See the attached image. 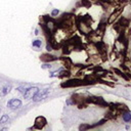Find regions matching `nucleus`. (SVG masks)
Listing matches in <instances>:
<instances>
[{"label": "nucleus", "instance_id": "f8f14e48", "mask_svg": "<svg viewBox=\"0 0 131 131\" xmlns=\"http://www.w3.org/2000/svg\"><path fill=\"white\" fill-rule=\"evenodd\" d=\"M58 12H59V11H58L57 9H53L52 12H51V14H52V15H56V14H58Z\"/></svg>", "mask_w": 131, "mask_h": 131}, {"label": "nucleus", "instance_id": "39448f33", "mask_svg": "<svg viewBox=\"0 0 131 131\" xmlns=\"http://www.w3.org/2000/svg\"><path fill=\"white\" fill-rule=\"evenodd\" d=\"M10 88H11V86L10 85H8V86H5L3 89H2V91L0 92V95L1 96H4V95H6L9 91H10Z\"/></svg>", "mask_w": 131, "mask_h": 131}, {"label": "nucleus", "instance_id": "2eb2a0df", "mask_svg": "<svg viewBox=\"0 0 131 131\" xmlns=\"http://www.w3.org/2000/svg\"><path fill=\"white\" fill-rule=\"evenodd\" d=\"M42 68H43V69H48V68H51V66H50V64H48V63H46V64L42 66Z\"/></svg>", "mask_w": 131, "mask_h": 131}, {"label": "nucleus", "instance_id": "0eeeda50", "mask_svg": "<svg viewBox=\"0 0 131 131\" xmlns=\"http://www.w3.org/2000/svg\"><path fill=\"white\" fill-rule=\"evenodd\" d=\"M8 121H9V117L7 115H3L0 119V124H2V125L6 124V123H8Z\"/></svg>", "mask_w": 131, "mask_h": 131}, {"label": "nucleus", "instance_id": "20e7f679", "mask_svg": "<svg viewBox=\"0 0 131 131\" xmlns=\"http://www.w3.org/2000/svg\"><path fill=\"white\" fill-rule=\"evenodd\" d=\"M42 60L44 61H50V60H55L56 57L55 56H52V55H48V54H43L42 57H41Z\"/></svg>", "mask_w": 131, "mask_h": 131}, {"label": "nucleus", "instance_id": "f257e3e1", "mask_svg": "<svg viewBox=\"0 0 131 131\" xmlns=\"http://www.w3.org/2000/svg\"><path fill=\"white\" fill-rule=\"evenodd\" d=\"M49 94H50L49 89H44V90H41V92L38 91V92L36 93V95L33 97V99H34V101H40V100L46 98Z\"/></svg>", "mask_w": 131, "mask_h": 131}, {"label": "nucleus", "instance_id": "9d476101", "mask_svg": "<svg viewBox=\"0 0 131 131\" xmlns=\"http://www.w3.org/2000/svg\"><path fill=\"white\" fill-rule=\"evenodd\" d=\"M17 90H18L19 92H25V91L27 90V87H25V86H21V87H18V88H17Z\"/></svg>", "mask_w": 131, "mask_h": 131}, {"label": "nucleus", "instance_id": "f03ea898", "mask_svg": "<svg viewBox=\"0 0 131 131\" xmlns=\"http://www.w3.org/2000/svg\"><path fill=\"white\" fill-rule=\"evenodd\" d=\"M39 91V89L37 87H30V88H27V90L24 92V97L26 99H30V98H33L36 93Z\"/></svg>", "mask_w": 131, "mask_h": 131}, {"label": "nucleus", "instance_id": "423d86ee", "mask_svg": "<svg viewBox=\"0 0 131 131\" xmlns=\"http://www.w3.org/2000/svg\"><path fill=\"white\" fill-rule=\"evenodd\" d=\"M123 120H124L125 122H130V121H131V113H130V112L124 113V114H123Z\"/></svg>", "mask_w": 131, "mask_h": 131}, {"label": "nucleus", "instance_id": "6e6552de", "mask_svg": "<svg viewBox=\"0 0 131 131\" xmlns=\"http://www.w3.org/2000/svg\"><path fill=\"white\" fill-rule=\"evenodd\" d=\"M32 45H33L34 47L39 48V47H41V45H42V41H41V40H39V39L34 40V41H33V43H32Z\"/></svg>", "mask_w": 131, "mask_h": 131}, {"label": "nucleus", "instance_id": "ddd939ff", "mask_svg": "<svg viewBox=\"0 0 131 131\" xmlns=\"http://www.w3.org/2000/svg\"><path fill=\"white\" fill-rule=\"evenodd\" d=\"M58 73L59 72H53L50 74V77H55V76H58Z\"/></svg>", "mask_w": 131, "mask_h": 131}, {"label": "nucleus", "instance_id": "dca6fc26", "mask_svg": "<svg viewBox=\"0 0 131 131\" xmlns=\"http://www.w3.org/2000/svg\"><path fill=\"white\" fill-rule=\"evenodd\" d=\"M38 34H39V33H38V30H36V31H35V35H38Z\"/></svg>", "mask_w": 131, "mask_h": 131}, {"label": "nucleus", "instance_id": "9b49d317", "mask_svg": "<svg viewBox=\"0 0 131 131\" xmlns=\"http://www.w3.org/2000/svg\"><path fill=\"white\" fill-rule=\"evenodd\" d=\"M87 128H90V126L89 125H81L80 126V130H85Z\"/></svg>", "mask_w": 131, "mask_h": 131}, {"label": "nucleus", "instance_id": "f3484780", "mask_svg": "<svg viewBox=\"0 0 131 131\" xmlns=\"http://www.w3.org/2000/svg\"><path fill=\"white\" fill-rule=\"evenodd\" d=\"M0 112H1V110H0Z\"/></svg>", "mask_w": 131, "mask_h": 131}, {"label": "nucleus", "instance_id": "7ed1b4c3", "mask_svg": "<svg viewBox=\"0 0 131 131\" xmlns=\"http://www.w3.org/2000/svg\"><path fill=\"white\" fill-rule=\"evenodd\" d=\"M8 107H10L11 110H16V108H19L21 106V101L19 99H16V98H13V99H10L7 103Z\"/></svg>", "mask_w": 131, "mask_h": 131}, {"label": "nucleus", "instance_id": "4468645a", "mask_svg": "<svg viewBox=\"0 0 131 131\" xmlns=\"http://www.w3.org/2000/svg\"><path fill=\"white\" fill-rule=\"evenodd\" d=\"M46 48H47V50H49V51H50V50H52V46H51V45H50L49 43L47 44V46H46Z\"/></svg>", "mask_w": 131, "mask_h": 131}, {"label": "nucleus", "instance_id": "1a4fd4ad", "mask_svg": "<svg viewBox=\"0 0 131 131\" xmlns=\"http://www.w3.org/2000/svg\"><path fill=\"white\" fill-rule=\"evenodd\" d=\"M119 13H120V10H119V11H117L116 13H113V14H112V17L110 18V20H108V21H110V23H112V21L114 20V18H116V17H117V15H118Z\"/></svg>", "mask_w": 131, "mask_h": 131}]
</instances>
